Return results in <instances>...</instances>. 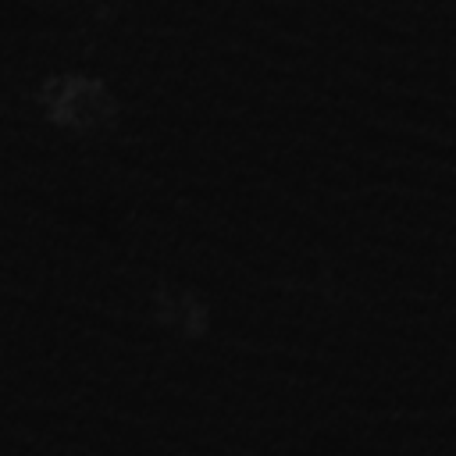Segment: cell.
<instances>
[{
	"label": "cell",
	"mask_w": 456,
	"mask_h": 456,
	"mask_svg": "<svg viewBox=\"0 0 456 456\" xmlns=\"http://www.w3.org/2000/svg\"><path fill=\"white\" fill-rule=\"evenodd\" d=\"M46 107L61 125H71V128H96V125L110 121V114H114L110 93L100 82L82 78V75H68V78L50 82L46 86Z\"/></svg>",
	"instance_id": "cell-1"
}]
</instances>
